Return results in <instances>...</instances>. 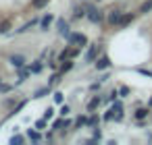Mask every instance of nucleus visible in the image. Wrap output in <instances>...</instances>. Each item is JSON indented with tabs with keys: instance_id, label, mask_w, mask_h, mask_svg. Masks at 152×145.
Wrapping results in <instances>:
<instances>
[{
	"instance_id": "1",
	"label": "nucleus",
	"mask_w": 152,
	"mask_h": 145,
	"mask_svg": "<svg viewBox=\"0 0 152 145\" xmlns=\"http://www.w3.org/2000/svg\"><path fill=\"white\" fill-rule=\"evenodd\" d=\"M67 40H69L71 46H86V44H88V38H86L83 33H71Z\"/></svg>"
},
{
	"instance_id": "2",
	"label": "nucleus",
	"mask_w": 152,
	"mask_h": 145,
	"mask_svg": "<svg viewBox=\"0 0 152 145\" xmlns=\"http://www.w3.org/2000/svg\"><path fill=\"white\" fill-rule=\"evenodd\" d=\"M121 19H123V13H121V11H113V13L108 15V23H110V25H119Z\"/></svg>"
},
{
	"instance_id": "3",
	"label": "nucleus",
	"mask_w": 152,
	"mask_h": 145,
	"mask_svg": "<svg viewBox=\"0 0 152 145\" xmlns=\"http://www.w3.org/2000/svg\"><path fill=\"white\" fill-rule=\"evenodd\" d=\"M56 25H58V31H61V35H65V38H69V35H71V31H69V25H67V21H63V19H61V21H58Z\"/></svg>"
},
{
	"instance_id": "4",
	"label": "nucleus",
	"mask_w": 152,
	"mask_h": 145,
	"mask_svg": "<svg viewBox=\"0 0 152 145\" xmlns=\"http://www.w3.org/2000/svg\"><path fill=\"white\" fill-rule=\"evenodd\" d=\"M88 19H90L92 23H98V21L102 19V15H100V11H96V9H90V15H88Z\"/></svg>"
},
{
	"instance_id": "5",
	"label": "nucleus",
	"mask_w": 152,
	"mask_h": 145,
	"mask_svg": "<svg viewBox=\"0 0 152 145\" xmlns=\"http://www.w3.org/2000/svg\"><path fill=\"white\" fill-rule=\"evenodd\" d=\"M11 64H13V66H17V69H21V66L25 64V58H23V56H19V54H17V56H11Z\"/></svg>"
},
{
	"instance_id": "6",
	"label": "nucleus",
	"mask_w": 152,
	"mask_h": 145,
	"mask_svg": "<svg viewBox=\"0 0 152 145\" xmlns=\"http://www.w3.org/2000/svg\"><path fill=\"white\" fill-rule=\"evenodd\" d=\"M96 54H98V46H92V48L88 50V54H86V60H88V62H92V60L96 58Z\"/></svg>"
},
{
	"instance_id": "7",
	"label": "nucleus",
	"mask_w": 152,
	"mask_h": 145,
	"mask_svg": "<svg viewBox=\"0 0 152 145\" xmlns=\"http://www.w3.org/2000/svg\"><path fill=\"white\" fill-rule=\"evenodd\" d=\"M108 66H110V60H108V58H100V60L96 62V69H98V71H102V69H108Z\"/></svg>"
},
{
	"instance_id": "8",
	"label": "nucleus",
	"mask_w": 152,
	"mask_h": 145,
	"mask_svg": "<svg viewBox=\"0 0 152 145\" xmlns=\"http://www.w3.org/2000/svg\"><path fill=\"white\" fill-rule=\"evenodd\" d=\"M148 11H152V0H146V2L140 6V13H148Z\"/></svg>"
},
{
	"instance_id": "9",
	"label": "nucleus",
	"mask_w": 152,
	"mask_h": 145,
	"mask_svg": "<svg viewBox=\"0 0 152 145\" xmlns=\"http://www.w3.org/2000/svg\"><path fill=\"white\" fill-rule=\"evenodd\" d=\"M131 21H133V15H123V19H121V23H119V25H121V27H125V25H129Z\"/></svg>"
},
{
	"instance_id": "10",
	"label": "nucleus",
	"mask_w": 152,
	"mask_h": 145,
	"mask_svg": "<svg viewBox=\"0 0 152 145\" xmlns=\"http://www.w3.org/2000/svg\"><path fill=\"white\" fill-rule=\"evenodd\" d=\"M11 29V21H2V23H0V33H7Z\"/></svg>"
},
{
	"instance_id": "11",
	"label": "nucleus",
	"mask_w": 152,
	"mask_h": 145,
	"mask_svg": "<svg viewBox=\"0 0 152 145\" xmlns=\"http://www.w3.org/2000/svg\"><path fill=\"white\" fill-rule=\"evenodd\" d=\"M50 23H52V17H50V15H46V17L42 19V29H48V25H50Z\"/></svg>"
},
{
	"instance_id": "12",
	"label": "nucleus",
	"mask_w": 152,
	"mask_h": 145,
	"mask_svg": "<svg viewBox=\"0 0 152 145\" xmlns=\"http://www.w3.org/2000/svg\"><path fill=\"white\" fill-rule=\"evenodd\" d=\"M146 114H148V110H144V108H140V110H135V118H137V120H142V118H146Z\"/></svg>"
},
{
	"instance_id": "13",
	"label": "nucleus",
	"mask_w": 152,
	"mask_h": 145,
	"mask_svg": "<svg viewBox=\"0 0 152 145\" xmlns=\"http://www.w3.org/2000/svg\"><path fill=\"white\" fill-rule=\"evenodd\" d=\"M98 106H100V97H94V100L88 104V108H90V110H94V108H98Z\"/></svg>"
},
{
	"instance_id": "14",
	"label": "nucleus",
	"mask_w": 152,
	"mask_h": 145,
	"mask_svg": "<svg viewBox=\"0 0 152 145\" xmlns=\"http://www.w3.org/2000/svg\"><path fill=\"white\" fill-rule=\"evenodd\" d=\"M48 4V0H34V9H42Z\"/></svg>"
},
{
	"instance_id": "15",
	"label": "nucleus",
	"mask_w": 152,
	"mask_h": 145,
	"mask_svg": "<svg viewBox=\"0 0 152 145\" xmlns=\"http://www.w3.org/2000/svg\"><path fill=\"white\" fill-rule=\"evenodd\" d=\"M63 126H69V120H56L54 122V128H63Z\"/></svg>"
},
{
	"instance_id": "16",
	"label": "nucleus",
	"mask_w": 152,
	"mask_h": 145,
	"mask_svg": "<svg viewBox=\"0 0 152 145\" xmlns=\"http://www.w3.org/2000/svg\"><path fill=\"white\" fill-rule=\"evenodd\" d=\"M71 66H73V62H71V60H65V64H63V73H67Z\"/></svg>"
},
{
	"instance_id": "17",
	"label": "nucleus",
	"mask_w": 152,
	"mask_h": 145,
	"mask_svg": "<svg viewBox=\"0 0 152 145\" xmlns=\"http://www.w3.org/2000/svg\"><path fill=\"white\" fill-rule=\"evenodd\" d=\"M29 139H31V141H38V139H40V133H36V131H29Z\"/></svg>"
},
{
	"instance_id": "18",
	"label": "nucleus",
	"mask_w": 152,
	"mask_h": 145,
	"mask_svg": "<svg viewBox=\"0 0 152 145\" xmlns=\"http://www.w3.org/2000/svg\"><path fill=\"white\" fill-rule=\"evenodd\" d=\"M11 143H13V145H15V143L19 145V143H23V137H19V135H17V137H13V139H11Z\"/></svg>"
},
{
	"instance_id": "19",
	"label": "nucleus",
	"mask_w": 152,
	"mask_h": 145,
	"mask_svg": "<svg viewBox=\"0 0 152 145\" xmlns=\"http://www.w3.org/2000/svg\"><path fill=\"white\" fill-rule=\"evenodd\" d=\"M31 71H34V73H40V71H42V64H34Z\"/></svg>"
},
{
	"instance_id": "20",
	"label": "nucleus",
	"mask_w": 152,
	"mask_h": 145,
	"mask_svg": "<svg viewBox=\"0 0 152 145\" xmlns=\"http://www.w3.org/2000/svg\"><path fill=\"white\" fill-rule=\"evenodd\" d=\"M54 102L61 104V102H63V93H54Z\"/></svg>"
},
{
	"instance_id": "21",
	"label": "nucleus",
	"mask_w": 152,
	"mask_h": 145,
	"mask_svg": "<svg viewBox=\"0 0 152 145\" xmlns=\"http://www.w3.org/2000/svg\"><path fill=\"white\" fill-rule=\"evenodd\" d=\"M44 118H46V120H50V118H52V110H50V108L46 110V114H44Z\"/></svg>"
},
{
	"instance_id": "22",
	"label": "nucleus",
	"mask_w": 152,
	"mask_h": 145,
	"mask_svg": "<svg viewBox=\"0 0 152 145\" xmlns=\"http://www.w3.org/2000/svg\"><path fill=\"white\" fill-rule=\"evenodd\" d=\"M44 124H46V118H44V120H38V122H36V126H38V128H44Z\"/></svg>"
},
{
	"instance_id": "23",
	"label": "nucleus",
	"mask_w": 152,
	"mask_h": 145,
	"mask_svg": "<svg viewBox=\"0 0 152 145\" xmlns=\"http://www.w3.org/2000/svg\"><path fill=\"white\" fill-rule=\"evenodd\" d=\"M61 114H63V116L69 114V106H63V108H61Z\"/></svg>"
},
{
	"instance_id": "24",
	"label": "nucleus",
	"mask_w": 152,
	"mask_h": 145,
	"mask_svg": "<svg viewBox=\"0 0 152 145\" xmlns=\"http://www.w3.org/2000/svg\"><path fill=\"white\" fill-rule=\"evenodd\" d=\"M150 106H152V100H150Z\"/></svg>"
}]
</instances>
